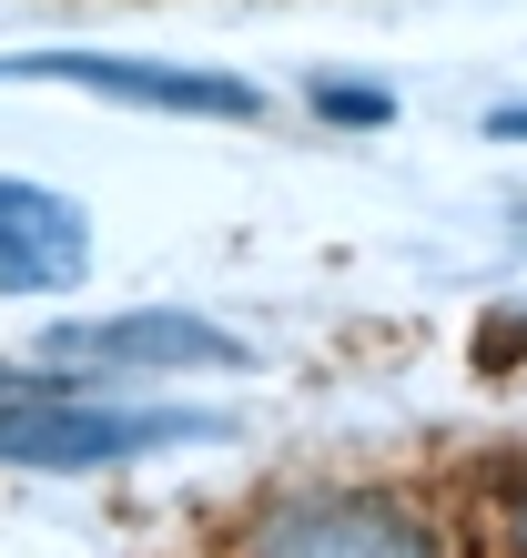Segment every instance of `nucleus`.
I'll return each instance as SVG.
<instances>
[{
	"instance_id": "nucleus-6",
	"label": "nucleus",
	"mask_w": 527,
	"mask_h": 558,
	"mask_svg": "<svg viewBox=\"0 0 527 558\" xmlns=\"http://www.w3.org/2000/svg\"><path fill=\"white\" fill-rule=\"evenodd\" d=\"M305 112L335 122V133H385V122H395V92H385V82H335V72H315V82H305Z\"/></svg>"
},
{
	"instance_id": "nucleus-2",
	"label": "nucleus",
	"mask_w": 527,
	"mask_h": 558,
	"mask_svg": "<svg viewBox=\"0 0 527 558\" xmlns=\"http://www.w3.org/2000/svg\"><path fill=\"white\" fill-rule=\"evenodd\" d=\"M223 558H456V529L385 477H305L254 498Z\"/></svg>"
},
{
	"instance_id": "nucleus-1",
	"label": "nucleus",
	"mask_w": 527,
	"mask_h": 558,
	"mask_svg": "<svg viewBox=\"0 0 527 558\" xmlns=\"http://www.w3.org/2000/svg\"><path fill=\"white\" fill-rule=\"evenodd\" d=\"M223 416L213 407H152V397H112L72 366H41L21 397H0V477H122L143 457L173 447H213Z\"/></svg>"
},
{
	"instance_id": "nucleus-5",
	"label": "nucleus",
	"mask_w": 527,
	"mask_h": 558,
	"mask_svg": "<svg viewBox=\"0 0 527 558\" xmlns=\"http://www.w3.org/2000/svg\"><path fill=\"white\" fill-rule=\"evenodd\" d=\"M91 284V204L41 173H0V305H51Z\"/></svg>"
},
{
	"instance_id": "nucleus-3",
	"label": "nucleus",
	"mask_w": 527,
	"mask_h": 558,
	"mask_svg": "<svg viewBox=\"0 0 527 558\" xmlns=\"http://www.w3.org/2000/svg\"><path fill=\"white\" fill-rule=\"evenodd\" d=\"M0 82H51V92H91V102H122V112H162V122H264V82L223 72V61H162V51L30 41V51H0Z\"/></svg>"
},
{
	"instance_id": "nucleus-4",
	"label": "nucleus",
	"mask_w": 527,
	"mask_h": 558,
	"mask_svg": "<svg viewBox=\"0 0 527 558\" xmlns=\"http://www.w3.org/2000/svg\"><path fill=\"white\" fill-rule=\"evenodd\" d=\"M41 366H72V376H244L254 345L234 325H213L204 305H102V315H61L41 336Z\"/></svg>"
},
{
	"instance_id": "nucleus-8",
	"label": "nucleus",
	"mask_w": 527,
	"mask_h": 558,
	"mask_svg": "<svg viewBox=\"0 0 527 558\" xmlns=\"http://www.w3.org/2000/svg\"><path fill=\"white\" fill-rule=\"evenodd\" d=\"M487 133H498V143H527V102H498V112H487Z\"/></svg>"
},
{
	"instance_id": "nucleus-7",
	"label": "nucleus",
	"mask_w": 527,
	"mask_h": 558,
	"mask_svg": "<svg viewBox=\"0 0 527 558\" xmlns=\"http://www.w3.org/2000/svg\"><path fill=\"white\" fill-rule=\"evenodd\" d=\"M498 548H507V558H527V468H517V477H498Z\"/></svg>"
},
{
	"instance_id": "nucleus-9",
	"label": "nucleus",
	"mask_w": 527,
	"mask_h": 558,
	"mask_svg": "<svg viewBox=\"0 0 527 558\" xmlns=\"http://www.w3.org/2000/svg\"><path fill=\"white\" fill-rule=\"evenodd\" d=\"M30 376H41V366H11V355H0V397H21Z\"/></svg>"
}]
</instances>
